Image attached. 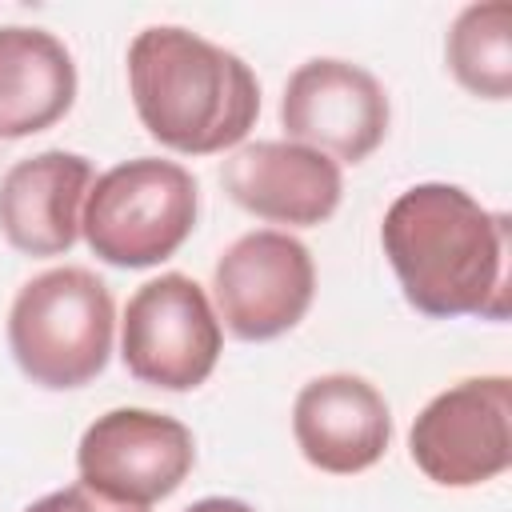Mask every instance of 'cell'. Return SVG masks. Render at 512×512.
Listing matches in <instances>:
<instances>
[{
	"instance_id": "6da1fadb",
	"label": "cell",
	"mask_w": 512,
	"mask_h": 512,
	"mask_svg": "<svg viewBox=\"0 0 512 512\" xmlns=\"http://www.w3.org/2000/svg\"><path fill=\"white\" fill-rule=\"evenodd\" d=\"M384 256L404 300L436 320H508V216L460 184H412L380 224Z\"/></svg>"
},
{
	"instance_id": "7a4b0ae2",
	"label": "cell",
	"mask_w": 512,
	"mask_h": 512,
	"mask_svg": "<svg viewBox=\"0 0 512 512\" xmlns=\"http://www.w3.org/2000/svg\"><path fill=\"white\" fill-rule=\"evenodd\" d=\"M128 92L148 136L184 156L236 148L260 116L256 72L180 24L136 32L128 44Z\"/></svg>"
},
{
	"instance_id": "3957f363",
	"label": "cell",
	"mask_w": 512,
	"mask_h": 512,
	"mask_svg": "<svg viewBox=\"0 0 512 512\" xmlns=\"http://www.w3.org/2000/svg\"><path fill=\"white\" fill-rule=\"evenodd\" d=\"M116 304L108 284L76 264L32 276L8 308V348L20 372L52 392L96 380L112 356Z\"/></svg>"
},
{
	"instance_id": "277c9868",
	"label": "cell",
	"mask_w": 512,
	"mask_h": 512,
	"mask_svg": "<svg viewBox=\"0 0 512 512\" xmlns=\"http://www.w3.org/2000/svg\"><path fill=\"white\" fill-rule=\"evenodd\" d=\"M200 188L176 160L136 156L100 172L88 188L80 232L112 268H152L192 236Z\"/></svg>"
},
{
	"instance_id": "5b68a950",
	"label": "cell",
	"mask_w": 512,
	"mask_h": 512,
	"mask_svg": "<svg viewBox=\"0 0 512 512\" xmlns=\"http://www.w3.org/2000/svg\"><path fill=\"white\" fill-rule=\"evenodd\" d=\"M224 328L208 292L184 276L164 272L140 284L120 320V360L152 388L188 392L200 388L220 360Z\"/></svg>"
},
{
	"instance_id": "8992f818",
	"label": "cell",
	"mask_w": 512,
	"mask_h": 512,
	"mask_svg": "<svg viewBox=\"0 0 512 512\" xmlns=\"http://www.w3.org/2000/svg\"><path fill=\"white\" fill-rule=\"evenodd\" d=\"M412 464L440 488H476L512 464V380L472 376L432 396L408 432Z\"/></svg>"
},
{
	"instance_id": "52a82bcc",
	"label": "cell",
	"mask_w": 512,
	"mask_h": 512,
	"mask_svg": "<svg viewBox=\"0 0 512 512\" xmlns=\"http://www.w3.org/2000/svg\"><path fill=\"white\" fill-rule=\"evenodd\" d=\"M316 296L312 252L276 228L232 240L212 268L216 320L236 340H276L292 332Z\"/></svg>"
},
{
	"instance_id": "ba28073f",
	"label": "cell",
	"mask_w": 512,
	"mask_h": 512,
	"mask_svg": "<svg viewBox=\"0 0 512 512\" xmlns=\"http://www.w3.org/2000/svg\"><path fill=\"white\" fill-rule=\"evenodd\" d=\"M196 464L188 424L152 408H112L96 416L76 448L80 484L120 504H156L172 496Z\"/></svg>"
},
{
	"instance_id": "9c48e42d",
	"label": "cell",
	"mask_w": 512,
	"mask_h": 512,
	"mask_svg": "<svg viewBox=\"0 0 512 512\" xmlns=\"http://www.w3.org/2000/svg\"><path fill=\"white\" fill-rule=\"evenodd\" d=\"M388 92L380 80L336 56L304 60L280 96V124L292 144L316 148L328 160L360 164L368 160L388 136Z\"/></svg>"
},
{
	"instance_id": "30bf717a",
	"label": "cell",
	"mask_w": 512,
	"mask_h": 512,
	"mask_svg": "<svg viewBox=\"0 0 512 512\" xmlns=\"http://www.w3.org/2000/svg\"><path fill=\"white\" fill-rule=\"evenodd\" d=\"M220 184L244 212L288 228L324 224L344 196L340 164L292 140L240 144L220 164Z\"/></svg>"
},
{
	"instance_id": "8fae6325",
	"label": "cell",
	"mask_w": 512,
	"mask_h": 512,
	"mask_svg": "<svg viewBox=\"0 0 512 512\" xmlns=\"http://www.w3.org/2000/svg\"><path fill=\"white\" fill-rule=\"evenodd\" d=\"M292 436L312 468L332 476H356L388 452L392 412L380 388L364 376L328 372L296 392Z\"/></svg>"
},
{
	"instance_id": "7c38bea8",
	"label": "cell",
	"mask_w": 512,
	"mask_h": 512,
	"mask_svg": "<svg viewBox=\"0 0 512 512\" xmlns=\"http://www.w3.org/2000/svg\"><path fill=\"white\" fill-rule=\"evenodd\" d=\"M92 188V160L48 148L16 160L0 176V232L24 256H60L80 240Z\"/></svg>"
},
{
	"instance_id": "4fadbf2b",
	"label": "cell",
	"mask_w": 512,
	"mask_h": 512,
	"mask_svg": "<svg viewBox=\"0 0 512 512\" xmlns=\"http://www.w3.org/2000/svg\"><path fill=\"white\" fill-rule=\"evenodd\" d=\"M76 100L72 52L44 28L0 24V140L52 128Z\"/></svg>"
},
{
	"instance_id": "5bb4252c",
	"label": "cell",
	"mask_w": 512,
	"mask_h": 512,
	"mask_svg": "<svg viewBox=\"0 0 512 512\" xmlns=\"http://www.w3.org/2000/svg\"><path fill=\"white\" fill-rule=\"evenodd\" d=\"M444 56L452 76L484 100L512 96V4L488 0L468 4L444 40Z\"/></svg>"
},
{
	"instance_id": "9a60e30c",
	"label": "cell",
	"mask_w": 512,
	"mask_h": 512,
	"mask_svg": "<svg viewBox=\"0 0 512 512\" xmlns=\"http://www.w3.org/2000/svg\"><path fill=\"white\" fill-rule=\"evenodd\" d=\"M24 512H148L144 504H120V500H108L100 492H92L88 484H68L60 492H48L40 496L36 504H28Z\"/></svg>"
},
{
	"instance_id": "2e32d148",
	"label": "cell",
	"mask_w": 512,
	"mask_h": 512,
	"mask_svg": "<svg viewBox=\"0 0 512 512\" xmlns=\"http://www.w3.org/2000/svg\"><path fill=\"white\" fill-rule=\"evenodd\" d=\"M184 512H256V508L244 500H232V496H204V500L188 504Z\"/></svg>"
}]
</instances>
